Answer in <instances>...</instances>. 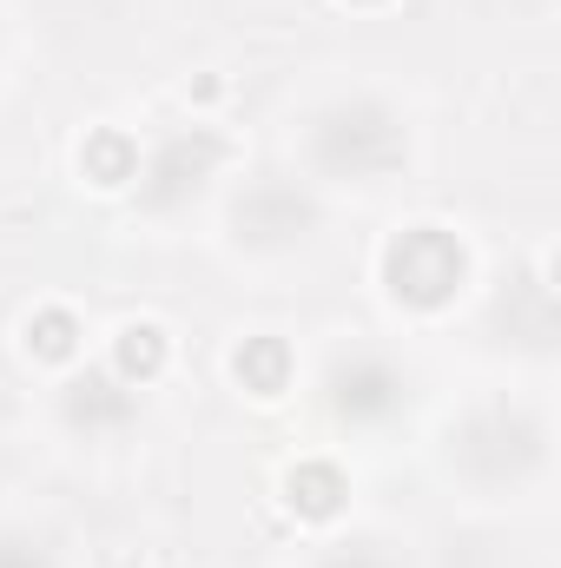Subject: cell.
<instances>
[{"label":"cell","mask_w":561,"mask_h":568,"mask_svg":"<svg viewBox=\"0 0 561 568\" xmlns=\"http://www.w3.org/2000/svg\"><path fill=\"white\" fill-rule=\"evenodd\" d=\"M67 410H73V424H126L133 417V384H120L113 371H93V377L73 384Z\"/></svg>","instance_id":"3957f363"},{"label":"cell","mask_w":561,"mask_h":568,"mask_svg":"<svg viewBox=\"0 0 561 568\" xmlns=\"http://www.w3.org/2000/svg\"><path fill=\"white\" fill-rule=\"evenodd\" d=\"M86 179H100V185H126V179H140V152L133 140H120V133H100V140H86Z\"/></svg>","instance_id":"52a82bcc"},{"label":"cell","mask_w":561,"mask_h":568,"mask_svg":"<svg viewBox=\"0 0 561 568\" xmlns=\"http://www.w3.org/2000/svg\"><path fill=\"white\" fill-rule=\"evenodd\" d=\"M238 377H245L258 397H278L284 377H290V351H284L278 337H252V344L238 351Z\"/></svg>","instance_id":"8992f818"},{"label":"cell","mask_w":561,"mask_h":568,"mask_svg":"<svg viewBox=\"0 0 561 568\" xmlns=\"http://www.w3.org/2000/svg\"><path fill=\"white\" fill-rule=\"evenodd\" d=\"M27 344H33L40 357H73V351H80V317H73V311H40V317L27 324Z\"/></svg>","instance_id":"ba28073f"},{"label":"cell","mask_w":561,"mask_h":568,"mask_svg":"<svg viewBox=\"0 0 561 568\" xmlns=\"http://www.w3.org/2000/svg\"><path fill=\"white\" fill-rule=\"evenodd\" d=\"M159 364H165V337L152 324H126L120 351H113V377L120 384H145V377H159Z\"/></svg>","instance_id":"5b68a950"},{"label":"cell","mask_w":561,"mask_h":568,"mask_svg":"<svg viewBox=\"0 0 561 568\" xmlns=\"http://www.w3.org/2000/svg\"><path fill=\"white\" fill-rule=\"evenodd\" d=\"M0 568H47L40 542H0Z\"/></svg>","instance_id":"9c48e42d"},{"label":"cell","mask_w":561,"mask_h":568,"mask_svg":"<svg viewBox=\"0 0 561 568\" xmlns=\"http://www.w3.org/2000/svg\"><path fill=\"white\" fill-rule=\"evenodd\" d=\"M337 404L350 410V417H390L397 404H404V384L384 371V364H350V371H337Z\"/></svg>","instance_id":"7a4b0ae2"},{"label":"cell","mask_w":561,"mask_h":568,"mask_svg":"<svg viewBox=\"0 0 561 568\" xmlns=\"http://www.w3.org/2000/svg\"><path fill=\"white\" fill-rule=\"evenodd\" d=\"M337 503H344V476H337L330 463H304V469H290V509H297V516L324 523V516H337Z\"/></svg>","instance_id":"277c9868"},{"label":"cell","mask_w":561,"mask_h":568,"mask_svg":"<svg viewBox=\"0 0 561 568\" xmlns=\"http://www.w3.org/2000/svg\"><path fill=\"white\" fill-rule=\"evenodd\" d=\"M390 284H397V297H410V304H442V297L462 284V245H456L449 232H436V225L404 232V239L390 245Z\"/></svg>","instance_id":"6da1fadb"}]
</instances>
